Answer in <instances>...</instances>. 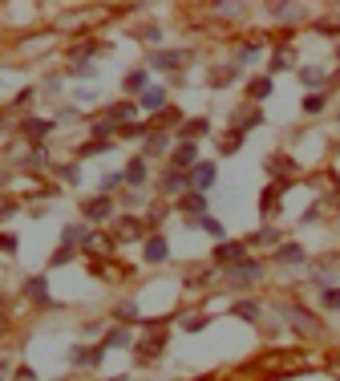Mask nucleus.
Wrapping results in <instances>:
<instances>
[{"mask_svg": "<svg viewBox=\"0 0 340 381\" xmlns=\"http://www.w3.org/2000/svg\"><path fill=\"white\" fill-rule=\"evenodd\" d=\"M279 317H284V325H292V329L300 332V337H308V341H320V337H328L324 325H320V317H312L304 305H296V300H284L279 305Z\"/></svg>", "mask_w": 340, "mask_h": 381, "instance_id": "f257e3e1", "label": "nucleus"}, {"mask_svg": "<svg viewBox=\"0 0 340 381\" xmlns=\"http://www.w3.org/2000/svg\"><path fill=\"white\" fill-rule=\"evenodd\" d=\"M223 280L231 284V288H247V284H259V280H264V264L247 255V260H239V264L223 268Z\"/></svg>", "mask_w": 340, "mask_h": 381, "instance_id": "f03ea898", "label": "nucleus"}, {"mask_svg": "<svg viewBox=\"0 0 340 381\" xmlns=\"http://www.w3.org/2000/svg\"><path fill=\"white\" fill-rule=\"evenodd\" d=\"M146 329H150V337H146L142 345H134V357H138L142 365H146V361H154V357H163L166 341H170L166 325H158V320H146Z\"/></svg>", "mask_w": 340, "mask_h": 381, "instance_id": "7ed1b4c3", "label": "nucleus"}, {"mask_svg": "<svg viewBox=\"0 0 340 381\" xmlns=\"http://www.w3.org/2000/svg\"><path fill=\"white\" fill-rule=\"evenodd\" d=\"M215 264H239V260H247V240H223V243H215V252H211Z\"/></svg>", "mask_w": 340, "mask_h": 381, "instance_id": "20e7f679", "label": "nucleus"}, {"mask_svg": "<svg viewBox=\"0 0 340 381\" xmlns=\"http://www.w3.org/2000/svg\"><path fill=\"white\" fill-rule=\"evenodd\" d=\"M292 183H296V178H292ZM292 183H272V187L259 195V215H264V219L279 215V199H284V190H288Z\"/></svg>", "mask_w": 340, "mask_h": 381, "instance_id": "39448f33", "label": "nucleus"}, {"mask_svg": "<svg viewBox=\"0 0 340 381\" xmlns=\"http://www.w3.org/2000/svg\"><path fill=\"white\" fill-rule=\"evenodd\" d=\"M195 61L190 49H166V53H150V69H178V65Z\"/></svg>", "mask_w": 340, "mask_h": 381, "instance_id": "423d86ee", "label": "nucleus"}, {"mask_svg": "<svg viewBox=\"0 0 340 381\" xmlns=\"http://www.w3.org/2000/svg\"><path fill=\"white\" fill-rule=\"evenodd\" d=\"M81 215H86L89 223H105V219L113 215V203H110V195H98V199H86V203H81Z\"/></svg>", "mask_w": 340, "mask_h": 381, "instance_id": "0eeeda50", "label": "nucleus"}, {"mask_svg": "<svg viewBox=\"0 0 340 381\" xmlns=\"http://www.w3.org/2000/svg\"><path fill=\"white\" fill-rule=\"evenodd\" d=\"M264 126V114L255 110V106H239L235 114H231V130H239V134H247V130Z\"/></svg>", "mask_w": 340, "mask_h": 381, "instance_id": "6e6552de", "label": "nucleus"}, {"mask_svg": "<svg viewBox=\"0 0 340 381\" xmlns=\"http://www.w3.org/2000/svg\"><path fill=\"white\" fill-rule=\"evenodd\" d=\"M25 296H29L37 308H53V300H49V280H45V276H29V280H25Z\"/></svg>", "mask_w": 340, "mask_h": 381, "instance_id": "1a4fd4ad", "label": "nucleus"}, {"mask_svg": "<svg viewBox=\"0 0 340 381\" xmlns=\"http://www.w3.org/2000/svg\"><path fill=\"white\" fill-rule=\"evenodd\" d=\"M264 166H267V175H276V183H292L288 175H296V163H292L288 154H272Z\"/></svg>", "mask_w": 340, "mask_h": 381, "instance_id": "9d476101", "label": "nucleus"}, {"mask_svg": "<svg viewBox=\"0 0 340 381\" xmlns=\"http://www.w3.org/2000/svg\"><path fill=\"white\" fill-rule=\"evenodd\" d=\"M163 190H166V195H187V190H190V175L170 166V171L163 175Z\"/></svg>", "mask_w": 340, "mask_h": 381, "instance_id": "9b49d317", "label": "nucleus"}, {"mask_svg": "<svg viewBox=\"0 0 340 381\" xmlns=\"http://www.w3.org/2000/svg\"><path fill=\"white\" fill-rule=\"evenodd\" d=\"M170 166H175V171H190V166H199V146H195V142H182V146L175 151V158H170Z\"/></svg>", "mask_w": 340, "mask_h": 381, "instance_id": "f8f14e48", "label": "nucleus"}, {"mask_svg": "<svg viewBox=\"0 0 340 381\" xmlns=\"http://www.w3.org/2000/svg\"><path fill=\"white\" fill-rule=\"evenodd\" d=\"M300 81H304L308 89H320V93H324V86H332V77H328L320 65H304V69H300Z\"/></svg>", "mask_w": 340, "mask_h": 381, "instance_id": "ddd939ff", "label": "nucleus"}, {"mask_svg": "<svg viewBox=\"0 0 340 381\" xmlns=\"http://www.w3.org/2000/svg\"><path fill=\"white\" fill-rule=\"evenodd\" d=\"M134 114H138V106H134V102H118V106H110L101 118H110L113 126H130V118H134Z\"/></svg>", "mask_w": 340, "mask_h": 381, "instance_id": "4468645a", "label": "nucleus"}, {"mask_svg": "<svg viewBox=\"0 0 340 381\" xmlns=\"http://www.w3.org/2000/svg\"><path fill=\"white\" fill-rule=\"evenodd\" d=\"M146 235V219H118V240H142Z\"/></svg>", "mask_w": 340, "mask_h": 381, "instance_id": "2eb2a0df", "label": "nucleus"}, {"mask_svg": "<svg viewBox=\"0 0 340 381\" xmlns=\"http://www.w3.org/2000/svg\"><path fill=\"white\" fill-rule=\"evenodd\" d=\"M178 211H187L190 219H199L202 211H207V199H202L199 190H187V195H182V203H178Z\"/></svg>", "mask_w": 340, "mask_h": 381, "instance_id": "dca6fc26", "label": "nucleus"}, {"mask_svg": "<svg viewBox=\"0 0 340 381\" xmlns=\"http://www.w3.org/2000/svg\"><path fill=\"white\" fill-rule=\"evenodd\" d=\"M93 272H101V280H122V276H130V268H122V264H113V260H93Z\"/></svg>", "mask_w": 340, "mask_h": 381, "instance_id": "f3484780", "label": "nucleus"}, {"mask_svg": "<svg viewBox=\"0 0 340 381\" xmlns=\"http://www.w3.org/2000/svg\"><path fill=\"white\" fill-rule=\"evenodd\" d=\"M190 183H195V190L202 195V190L215 183V163H199V166H195V175H190Z\"/></svg>", "mask_w": 340, "mask_h": 381, "instance_id": "a211bd4d", "label": "nucleus"}, {"mask_svg": "<svg viewBox=\"0 0 340 381\" xmlns=\"http://www.w3.org/2000/svg\"><path fill=\"white\" fill-rule=\"evenodd\" d=\"M81 248H86V252L93 255V260H105V252H110V240H105V235H93V231H89L86 240H81Z\"/></svg>", "mask_w": 340, "mask_h": 381, "instance_id": "6ab92c4d", "label": "nucleus"}, {"mask_svg": "<svg viewBox=\"0 0 340 381\" xmlns=\"http://www.w3.org/2000/svg\"><path fill=\"white\" fill-rule=\"evenodd\" d=\"M166 255H170L166 240H163V235H150V240H146V260H150V264H163Z\"/></svg>", "mask_w": 340, "mask_h": 381, "instance_id": "aec40b11", "label": "nucleus"}, {"mask_svg": "<svg viewBox=\"0 0 340 381\" xmlns=\"http://www.w3.org/2000/svg\"><path fill=\"white\" fill-rule=\"evenodd\" d=\"M276 260H279V264H304V248H300V243H279Z\"/></svg>", "mask_w": 340, "mask_h": 381, "instance_id": "412c9836", "label": "nucleus"}, {"mask_svg": "<svg viewBox=\"0 0 340 381\" xmlns=\"http://www.w3.org/2000/svg\"><path fill=\"white\" fill-rule=\"evenodd\" d=\"M207 130H211V122H207V118H195V122H182V126H178V134H182L187 142H195V138H202Z\"/></svg>", "mask_w": 340, "mask_h": 381, "instance_id": "4be33fe9", "label": "nucleus"}, {"mask_svg": "<svg viewBox=\"0 0 340 381\" xmlns=\"http://www.w3.org/2000/svg\"><path fill=\"white\" fill-rule=\"evenodd\" d=\"M247 98H252V102L272 98V77H255V81H247Z\"/></svg>", "mask_w": 340, "mask_h": 381, "instance_id": "5701e85b", "label": "nucleus"}, {"mask_svg": "<svg viewBox=\"0 0 340 381\" xmlns=\"http://www.w3.org/2000/svg\"><path fill=\"white\" fill-rule=\"evenodd\" d=\"M126 183H130V187H142V183H146V158H130Z\"/></svg>", "mask_w": 340, "mask_h": 381, "instance_id": "b1692460", "label": "nucleus"}, {"mask_svg": "<svg viewBox=\"0 0 340 381\" xmlns=\"http://www.w3.org/2000/svg\"><path fill=\"white\" fill-rule=\"evenodd\" d=\"M166 146H170V134H166V130H150V134H146V154H163Z\"/></svg>", "mask_w": 340, "mask_h": 381, "instance_id": "393cba45", "label": "nucleus"}, {"mask_svg": "<svg viewBox=\"0 0 340 381\" xmlns=\"http://www.w3.org/2000/svg\"><path fill=\"white\" fill-rule=\"evenodd\" d=\"M105 349H134V337H130V329H110V337H105Z\"/></svg>", "mask_w": 340, "mask_h": 381, "instance_id": "a878e982", "label": "nucleus"}, {"mask_svg": "<svg viewBox=\"0 0 340 381\" xmlns=\"http://www.w3.org/2000/svg\"><path fill=\"white\" fill-rule=\"evenodd\" d=\"M98 49H101L98 41H77L73 49H69V61H86V57H93Z\"/></svg>", "mask_w": 340, "mask_h": 381, "instance_id": "bb28decb", "label": "nucleus"}, {"mask_svg": "<svg viewBox=\"0 0 340 381\" xmlns=\"http://www.w3.org/2000/svg\"><path fill=\"white\" fill-rule=\"evenodd\" d=\"M113 320H122V325H134V320H138V305H134V300H122V305L113 308Z\"/></svg>", "mask_w": 340, "mask_h": 381, "instance_id": "cd10ccee", "label": "nucleus"}, {"mask_svg": "<svg viewBox=\"0 0 340 381\" xmlns=\"http://www.w3.org/2000/svg\"><path fill=\"white\" fill-rule=\"evenodd\" d=\"M53 130V122H45V118H25V134L29 138H45Z\"/></svg>", "mask_w": 340, "mask_h": 381, "instance_id": "c85d7f7f", "label": "nucleus"}, {"mask_svg": "<svg viewBox=\"0 0 340 381\" xmlns=\"http://www.w3.org/2000/svg\"><path fill=\"white\" fill-rule=\"evenodd\" d=\"M259 313H264L259 300H239V305H235V317H243V320H259Z\"/></svg>", "mask_w": 340, "mask_h": 381, "instance_id": "c756f323", "label": "nucleus"}, {"mask_svg": "<svg viewBox=\"0 0 340 381\" xmlns=\"http://www.w3.org/2000/svg\"><path fill=\"white\" fill-rule=\"evenodd\" d=\"M142 106H146V110H166V89H146V93H142Z\"/></svg>", "mask_w": 340, "mask_h": 381, "instance_id": "7c9ffc66", "label": "nucleus"}, {"mask_svg": "<svg viewBox=\"0 0 340 381\" xmlns=\"http://www.w3.org/2000/svg\"><path fill=\"white\" fill-rule=\"evenodd\" d=\"M113 151V142H86V146H81V151H77V158H93V154H110Z\"/></svg>", "mask_w": 340, "mask_h": 381, "instance_id": "2f4dec72", "label": "nucleus"}, {"mask_svg": "<svg viewBox=\"0 0 340 381\" xmlns=\"http://www.w3.org/2000/svg\"><path fill=\"white\" fill-rule=\"evenodd\" d=\"M324 106H328V98L324 93H308V98H304V114H324Z\"/></svg>", "mask_w": 340, "mask_h": 381, "instance_id": "473e14b6", "label": "nucleus"}, {"mask_svg": "<svg viewBox=\"0 0 340 381\" xmlns=\"http://www.w3.org/2000/svg\"><path fill=\"white\" fill-rule=\"evenodd\" d=\"M126 93H146V69H134L126 77Z\"/></svg>", "mask_w": 340, "mask_h": 381, "instance_id": "72a5a7b5", "label": "nucleus"}, {"mask_svg": "<svg viewBox=\"0 0 340 381\" xmlns=\"http://www.w3.org/2000/svg\"><path fill=\"white\" fill-rule=\"evenodd\" d=\"M126 183V171H110V175H101V195H110L113 187H122Z\"/></svg>", "mask_w": 340, "mask_h": 381, "instance_id": "f704fd0d", "label": "nucleus"}, {"mask_svg": "<svg viewBox=\"0 0 340 381\" xmlns=\"http://www.w3.org/2000/svg\"><path fill=\"white\" fill-rule=\"evenodd\" d=\"M247 243H279V231L276 228H259L247 235Z\"/></svg>", "mask_w": 340, "mask_h": 381, "instance_id": "c9c22d12", "label": "nucleus"}, {"mask_svg": "<svg viewBox=\"0 0 340 381\" xmlns=\"http://www.w3.org/2000/svg\"><path fill=\"white\" fill-rule=\"evenodd\" d=\"M158 126H182V110H175V106H166L163 110V118H158Z\"/></svg>", "mask_w": 340, "mask_h": 381, "instance_id": "e433bc0d", "label": "nucleus"}, {"mask_svg": "<svg viewBox=\"0 0 340 381\" xmlns=\"http://www.w3.org/2000/svg\"><path fill=\"white\" fill-rule=\"evenodd\" d=\"M272 13H276V21H296L300 9H296V4H272Z\"/></svg>", "mask_w": 340, "mask_h": 381, "instance_id": "4c0bfd02", "label": "nucleus"}, {"mask_svg": "<svg viewBox=\"0 0 340 381\" xmlns=\"http://www.w3.org/2000/svg\"><path fill=\"white\" fill-rule=\"evenodd\" d=\"M231 77H235V65H227V69H215L211 73V86L219 89V86H231Z\"/></svg>", "mask_w": 340, "mask_h": 381, "instance_id": "58836bf2", "label": "nucleus"}, {"mask_svg": "<svg viewBox=\"0 0 340 381\" xmlns=\"http://www.w3.org/2000/svg\"><path fill=\"white\" fill-rule=\"evenodd\" d=\"M239 142H243V134H239V130H231V134L223 138V146H219V151H223V154H235V151H239Z\"/></svg>", "mask_w": 340, "mask_h": 381, "instance_id": "ea45409f", "label": "nucleus"}, {"mask_svg": "<svg viewBox=\"0 0 340 381\" xmlns=\"http://www.w3.org/2000/svg\"><path fill=\"white\" fill-rule=\"evenodd\" d=\"M110 130H118V126H113L110 118H98V122H93V138L105 142V134H110Z\"/></svg>", "mask_w": 340, "mask_h": 381, "instance_id": "a19ab883", "label": "nucleus"}, {"mask_svg": "<svg viewBox=\"0 0 340 381\" xmlns=\"http://www.w3.org/2000/svg\"><path fill=\"white\" fill-rule=\"evenodd\" d=\"M69 260H73V243H65V248H57V252H53V268L69 264Z\"/></svg>", "mask_w": 340, "mask_h": 381, "instance_id": "79ce46f5", "label": "nucleus"}, {"mask_svg": "<svg viewBox=\"0 0 340 381\" xmlns=\"http://www.w3.org/2000/svg\"><path fill=\"white\" fill-rule=\"evenodd\" d=\"M207 320H211V317H190V313H187V317H182V329L199 332V329H207Z\"/></svg>", "mask_w": 340, "mask_h": 381, "instance_id": "37998d69", "label": "nucleus"}, {"mask_svg": "<svg viewBox=\"0 0 340 381\" xmlns=\"http://www.w3.org/2000/svg\"><path fill=\"white\" fill-rule=\"evenodd\" d=\"M316 33H328V37H336V33H340V16H332V21H316Z\"/></svg>", "mask_w": 340, "mask_h": 381, "instance_id": "c03bdc74", "label": "nucleus"}, {"mask_svg": "<svg viewBox=\"0 0 340 381\" xmlns=\"http://www.w3.org/2000/svg\"><path fill=\"white\" fill-rule=\"evenodd\" d=\"M320 308H340V288H328V293L320 296Z\"/></svg>", "mask_w": 340, "mask_h": 381, "instance_id": "a18cd8bd", "label": "nucleus"}, {"mask_svg": "<svg viewBox=\"0 0 340 381\" xmlns=\"http://www.w3.org/2000/svg\"><path fill=\"white\" fill-rule=\"evenodd\" d=\"M288 65H292V53H276V57H272V73H284Z\"/></svg>", "mask_w": 340, "mask_h": 381, "instance_id": "49530a36", "label": "nucleus"}, {"mask_svg": "<svg viewBox=\"0 0 340 381\" xmlns=\"http://www.w3.org/2000/svg\"><path fill=\"white\" fill-rule=\"evenodd\" d=\"M199 223H202V231H211V235L223 240V223H219V219H199Z\"/></svg>", "mask_w": 340, "mask_h": 381, "instance_id": "de8ad7c7", "label": "nucleus"}, {"mask_svg": "<svg viewBox=\"0 0 340 381\" xmlns=\"http://www.w3.org/2000/svg\"><path fill=\"white\" fill-rule=\"evenodd\" d=\"M0 252L13 255V252H16V235H9V231H4V235H0Z\"/></svg>", "mask_w": 340, "mask_h": 381, "instance_id": "09e8293b", "label": "nucleus"}, {"mask_svg": "<svg viewBox=\"0 0 340 381\" xmlns=\"http://www.w3.org/2000/svg\"><path fill=\"white\" fill-rule=\"evenodd\" d=\"M255 53H259V45H239V61H252Z\"/></svg>", "mask_w": 340, "mask_h": 381, "instance_id": "8fccbe9b", "label": "nucleus"}, {"mask_svg": "<svg viewBox=\"0 0 340 381\" xmlns=\"http://www.w3.org/2000/svg\"><path fill=\"white\" fill-rule=\"evenodd\" d=\"M215 13H219V16H227V21H231V16L239 13V9H235V4H215Z\"/></svg>", "mask_w": 340, "mask_h": 381, "instance_id": "3c124183", "label": "nucleus"}, {"mask_svg": "<svg viewBox=\"0 0 340 381\" xmlns=\"http://www.w3.org/2000/svg\"><path fill=\"white\" fill-rule=\"evenodd\" d=\"M320 211H324V203H312V207H308V211H304V223H312V219L320 215Z\"/></svg>", "mask_w": 340, "mask_h": 381, "instance_id": "603ef678", "label": "nucleus"}, {"mask_svg": "<svg viewBox=\"0 0 340 381\" xmlns=\"http://www.w3.org/2000/svg\"><path fill=\"white\" fill-rule=\"evenodd\" d=\"M16 381H37V373H33L29 365H21V369H16Z\"/></svg>", "mask_w": 340, "mask_h": 381, "instance_id": "864d4df0", "label": "nucleus"}, {"mask_svg": "<svg viewBox=\"0 0 340 381\" xmlns=\"http://www.w3.org/2000/svg\"><path fill=\"white\" fill-rule=\"evenodd\" d=\"M61 178H65V183H77V166H73V163L61 166Z\"/></svg>", "mask_w": 340, "mask_h": 381, "instance_id": "5fc2aeb1", "label": "nucleus"}, {"mask_svg": "<svg viewBox=\"0 0 340 381\" xmlns=\"http://www.w3.org/2000/svg\"><path fill=\"white\" fill-rule=\"evenodd\" d=\"M4 329H9V317H4V308H0V337H4Z\"/></svg>", "mask_w": 340, "mask_h": 381, "instance_id": "6e6d98bb", "label": "nucleus"}, {"mask_svg": "<svg viewBox=\"0 0 340 381\" xmlns=\"http://www.w3.org/2000/svg\"><path fill=\"white\" fill-rule=\"evenodd\" d=\"M195 381H219V377H215V373H202V377H195Z\"/></svg>", "mask_w": 340, "mask_h": 381, "instance_id": "4d7b16f0", "label": "nucleus"}, {"mask_svg": "<svg viewBox=\"0 0 340 381\" xmlns=\"http://www.w3.org/2000/svg\"><path fill=\"white\" fill-rule=\"evenodd\" d=\"M4 369H9V365H0V377H4Z\"/></svg>", "mask_w": 340, "mask_h": 381, "instance_id": "13d9d810", "label": "nucleus"}, {"mask_svg": "<svg viewBox=\"0 0 340 381\" xmlns=\"http://www.w3.org/2000/svg\"><path fill=\"white\" fill-rule=\"evenodd\" d=\"M336 61H340V49H336Z\"/></svg>", "mask_w": 340, "mask_h": 381, "instance_id": "bf43d9fd", "label": "nucleus"}]
</instances>
